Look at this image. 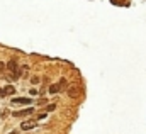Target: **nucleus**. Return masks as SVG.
I'll list each match as a JSON object with an SVG mask.
<instances>
[{
	"label": "nucleus",
	"instance_id": "3",
	"mask_svg": "<svg viewBox=\"0 0 146 134\" xmlns=\"http://www.w3.org/2000/svg\"><path fill=\"white\" fill-rule=\"evenodd\" d=\"M34 112V109H24V110H17L14 112V117H26V115H31Z\"/></svg>",
	"mask_w": 146,
	"mask_h": 134
},
{
	"label": "nucleus",
	"instance_id": "4",
	"mask_svg": "<svg viewBox=\"0 0 146 134\" xmlns=\"http://www.w3.org/2000/svg\"><path fill=\"white\" fill-rule=\"evenodd\" d=\"M31 102H33L31 99H24V97H22V99H19V97L12 99V103H14V105H29Z\"/></svg>",
	"mask_w": 146,
	"mask_h": 134
},
{
	"label": "nucleus",
	"instance_id": "2",
	"mask_svg": "<svg viewBox=\"0 0 146 134\" xmlns=\"http://www.w3.org/2000/svg\"><path fill=\"white\" fill-rule=\"evenodd\" d=\"M80 95H82V88H80V87H72V88H68V97L76 99V97H80Z\"/></svg>",
	"mask_w": 146,
	"mask_h": 134
},
{
	"label": "nucleus",
	"instance_id": "10",
	"mask_svg": "<svg viewBox=\"0 0 146 134\" xmlns=\"http://www.w3.org/2000/svg\"><path fill=\"white\" fill-rule=\"evenodd\" d=\"M54 109H56V105H48V107H46V110H48V112H53Z\"/></svg>",
	"mask_w": 146,
	"mask_h": 134
},
{
	"label": "nucleus",
	"instance_id": "6",
	"mask_svg": "<svg viewBox=\"0 0 146 134\" xmlns=\"http://www.w3.org/2000/svg\"><path fill=\"white\" fill-rule=\"evenodd\" d=\"M3 90V95H12V94H15V88L12 87V85H7L5 88H2Z\"/></svg>",
	"mask_w": 146,
	"mask_h": 134
},
{
	"label": "nucleus",
	"instance_id": "12",
	"mask_svg": "<svg viewBox=\"0 0 146 134\" xmlns=\"http://www.w3.org/2000/svg\"><path fill=\"white\" fill-rule=\"evenodd\" d=\"M10 134H17V131H12V133H10Z\"/></svg>",
	"mask_w": 146,
	"mask_h": 134
},
{
	"label": "nucleus",
	"instance_id": "1",
	"mask_svg": "<svg viewBox=\"0 0 146 134\" xmlns=\"http://www.w3.org/2000/svg\"><path fill=\"white\" fill-rule=\"evenodd\" d=\"M5 70H7V78H9V80H17V78L21 76V71H19V68H17L15 60H10V61L5 65Z\"/></svg>",
	"mask_w": 146,
	"mask_h": 134
},
{
	"label": "nucleus",
	"instance_id": "9",
	"mask_svg": "<svg viewBox=\"0 0 146 134\" xmlns=\"http://www.w3.org/2000/svg\"><path fill=\"white\" fill-rule=\"evenodd\" d=\"M3 70H5V65L0 61V78H3Z\"/></svg>",
	"mask_w": 146,
	"mask_h": 134
},
{
	"label": "nucleus",
	"instance_id": "11",
	"mask_svg": "<svg viewBox=\"0 0 146 134\" xmlns=\"http://www.w3.org/2000/svg\"><path fill=\"white\" fill-rule=\"evenodd\" d=\"M0 97H5V95H3V90H2V88H0Z\"/></svg>",
	"mask_w": 146,
	"mask_h": 134
},
{
	"label": "nucleus",
	"instance_id": "5",
	"mask_svg": "<svg viewBox=\"0 0 146 134\" xmlns=\"http://www.w3.org/2000/svg\"><path fill=\"white\" fill-rule=\"evenodd\" d=\"M34 127H36V122H34V121H27V122H24V124L21 126L22 131H29V129H34Z\"/></svg>",
	"mask_w": 146,
	"mask_h": 134
},
{
	"label": "nucleus",
	"instance_id": "8",
	"mask_svg": "<svg viewBox=\"0 0 146 134\" xmlns=\"http://www.w3.org/2000/svg\"><path fill=\"white\" fill-rule=\"evenodd\" d=\"M58 85H60V88H61V90H65V88H66V87H68V82H66V78H61V80H60V83H58Z\"/></svg>",
	"mask_w": 146,
	"mask_h": 134
},
{
	"label": "nucleus",
	"instance_id": "7",
	"mask_svg": "<svg viewBox=\"0 0 146 134\" xmlns=\"http://www.w3.org/2000/svg\"><path fill=\"white\" fill-rule=\"evenodd\" d=\"M58 92H61V88H60V85H58V83H54V85H51V87H49V94H58Z\"/></svg>",
	"mask_w": 146,
	"mask_h": 134
}]
</instances>
